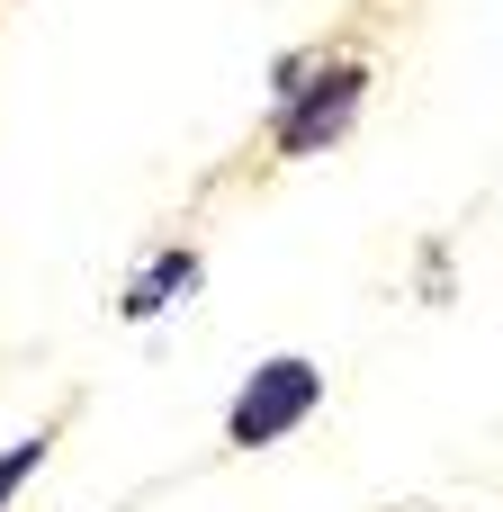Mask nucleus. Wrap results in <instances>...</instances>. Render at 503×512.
<instances>
[{
    "mask_svg": "<svg viewBox=\"0 0 503 512\" xmlns=\"http://www.w3.org/2000/svg\"><path fill=\"white\" fill-rule=\"evenodd\" d=\"M279 153L306 162V153H333L351 135V117L369 108V63L360 54H333V63H297L279 54Z\"/></svg>",
    "mask_w": 503,
    "mask_h": 512,
    "instance_id": "obj_1",
    "label": "nucleus"
},
{
    "mask_svg": "<svg viewBox=\"0 0 503 512\" xmlns=\"http://www.w3.org/2000/svg\"><path fill=\"white\" fill-rule=\"evenodd\" d=\"M315 405H324V369L297 360V351H279V360H261V369L234 387V405H225V441H234V450H270V441H288Z\"/></svg>",
    "mask_w": 503,
    "mask_h": 512,
    "instance_id": "obj_2",
    "label": "nucleus"
},
{
    "mask_svg": "<svg viewBox=\"0 0 503 512\" xmlns=\"http://www.w3.org/2000/svg\"><path fill=\"white\" fill-rule=\"evenodd\" d=\"M189 288H198V252H189V243H171V252H153V261H144V270L126 279V297H117V315H135V324H144V315H162V306H180Z\"/></svg>",
    "mask_w": 503,
    "mask_h": 512,
    "instance_id": "obj_3",
    "label": "nucleus"
},
{
    "mask_svg": "<svg viewBox=\"0 0 503 512\" xmlns=\"http://www.w3.org/2000/svg\"><path fill=\"white\" fill-rule=\"evenodd\" d=\"M45 450H54V441H45V432H27V441H18V450H0V512L18 504V486H27V477H36V468H45Z\"/></svg>",
    "mask_w": 503,
    "mask_h": 512,
    "instance_id": "obj_4",
    "label": "nucleus"
}]
</instances>
